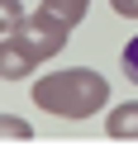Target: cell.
<instances>
[{"label": "cell", "instance_id": "cell-3", "mask_svg": "<svg viewBox=\"0 0 138 147\" xmlns=\"http://www.w3.org/2000/svg\"><path fill=\"white\" fill-rule=\"evenodd\" d=\"M38 62H43L38 48L24 33H5V43H0V81H29Z\"/></svg>", "mask_w": 138, "mask_h": 147}, {"label": "cell", "instance_id": "cell-8", "mask_svg": "<svg viewBox=\"0 0 138 147\" xmlns=\"http://www.w3.org/2000/svg\"><path fill=\"white\" fill-rule=\"evenodd\" d=\"M124 76L138 86V38H128V48H124Z\"/></svg>", "mask_w": 138, "mask_h": 147}, {"label": "cell", "instance_id": "cell-7", "mask_svg": "<svg viewBox=\"0 0 138 147\" xmlns=\"http://www.w3.org/2000/svg\"><path fill=\"white\" fill-rule=\"evenodd\" d=\"M33 128L29 119H14V114H0V142H29Z\"/></svg>", "mask_w": 138, "mask_h": 147}, {"label": "cell", "instance_id": "cell-6", "mask_svg": "<svg viewBox=\"0 0 138 147\" xmlns=\"http://www.w3.org/2000/svg\"><path fill=\"white\" fill-rule=\"evenodd\" d=\"M24 19H29V10H24L19 0H0V33H19Z\"/></svg>", "mask_w": 138, "mask_h": 147}, {"label": "cell", "instance_id": "cell-4", "mask_svg": "<svg viewBox=\"0 0 138 147\" xmlns=\"http://www.w3.org/2000/svg\"><path fill=\"white\" fill-rule=\"evenodd\" d=\"M105 133L114 138V142H133V138H138V100H124V105L109 109Z\"/></svg>", "mask_w": 138, "mask_h": 147}, {"label": "cell", "instance_id": "cell-5", "mask_svg": "<svg viewBox=\"0 0 138 147\" xmlns=\"http://www.w3.org/2000/svg\"><path fill=\"white\" fill-rule=\"evenodd\" d=\"M43 10L48 14H57L67 29H76L81 19H86V10H90V0H43Z\"/></svg>", "mask_w": 138, "mask_h": 147}, {"label": "cell", "instance_id": "cell-9", "mask_svg": "<svg viewBox=\"0 0 138 147\" xmlns=\"http://www.w3.org/2000/svg\"><path fill=\"white\" fill-rule=\"evenodd\" d=\"M109 5H114L124 19H138V0H109Z\"/></svg>", "mask_w": 138, "mask_h": 147}, {"label": "cell", "instance_id": "cell-2", "mask_svg": "<svg viewBox=\"0 0 138 147\" xmlns=\"http://www.w3.org/2000/svg\"><path fill=\"white\" fill-rule=\"evenodd\" d=\"M19 33L33 43V48H38V57L48 62V57H57V52H62V43H67V33H71V29L57 19V14H48V10L38 5V10L24 19V29H19Z\"/></svg>", "mask_w": 138, "mask_h": 147}, {"label": "cell", "instance_id": "cell-1", "mask_svg": "<svg viewBox=\"0 0 138 147\" xmlns=\"http://www.w3.org/2000/svg\"><path fill=\"white\" fill-rule=\"evenodd\" d=\"M33 105L57 119H90L109 105V81L90 67L48 71L43 81H33Z\"/></svg>", "mask_w": 138, "mask_h": 147}]
</instances>
